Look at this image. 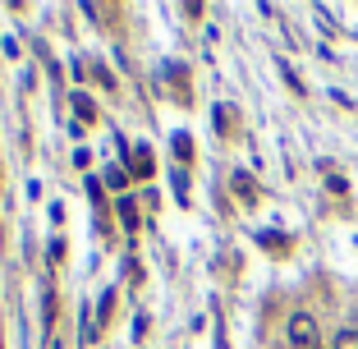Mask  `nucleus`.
Wrapping results in <instances>:
<instances>
[{"label":"nucleus","instance_id":"obj_3","mask_svg":"<svg viewBox=\"0 0 358 349\" xmlns=\"http://www.w3.org/2000/svg\"><path fill=\"white\" fill-rule=\"evenodd\" d=\"M234 193L244 198V202H253V198H258V188H253V179H248V174H234Z\"/></svg>","mask_w":358,"mask_h":349},{"label":"nucleus","instance_id":"obj_2","mask_svg":"<svg viewBox=\"0 0 358 349\" xmlns=\"http://www.w3.org/2000/svg\"><path fill=\"white\" fill-rule=\"evenodd\" d=\"M133 174H138V179L152 174V152H147V147H133Z\"/></svg>","mask_w":358,"mask_h":349},{"label":"nucleus","instance_id":"obj_1","mask_svg":"<svg viewBox=\"0 0 358 349\" xmlns=\"http://www.w3.org/2000/svg\"><path fill=\"white\" fill-rule=\"evenodd\" d=\"M290 340L299 349H313L317 345V322L308 313H299V317H290Z\"/></svg>","mask_w":358,"mask_h":349},{"label":"nucleus","instance_id":"obj_6","mask_svg":"<svg viewBox=\"0 0 358 349\" xmlns=\"http://www.w3.org/2000/svg\"><path fill=\"white\" fill-rule=\"evenodd\" d=\"M336 349H358V331H340V336H336Z\"/></svg>","mask_w":358,"mask_h":349},{"label":"nucleus","instance_id":"obj_4","mask_svg":"<svg viewBox=\"0 0 358 349\" xmlns=\"http://www.w3.org/2000/svg\"><path fill=\"white\" fill-rule=\"evenodd\" d=\"M174 156H179V161L193 156V138H188V133H174Z\"/></svg>","mask_w":358,"mask_h":349},{"label":"nucleus","instance_id":"obj_5","mask_svg":"<svg viewBox=\"0 0 358 349\" xmlns=\"http://www.w3.org/2000/svg\"><path fill=\"white\" fill-rule=\"evenodd\" d=\"M133 207H138V202H119V216H124V225H138V211H133Z\"/></svg>","mask_w":358,"mask_h":349},{"label":"nucleus","instance_id":"obj_7","mask_svg":"<svg viewBox=\"0 0 358 349\" xmlns=\"http://www.w3.org/2000/svg\"><path fill=\"white\" fill-rule=\"evenodd\" d=\"M74 110H78V115H83V120H92V115H97V106H92V101H87V97H74Z\"/></svg>","mask_w":358,"mask_h":349}]
</instances>
